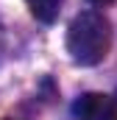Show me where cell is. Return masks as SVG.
<instances>
[{
    "mask_svg": "<svg viewBox=\"0 0 117 120\" xmlns=\"http://www.w3.org/2000/svg\"><path fill=\"white\" fill-rule=\"evenodd\" d=\"M31 8V14L39 20V22H45V25H50L53 20L58 17V8H61V0H25Z\"/></svg>",
    "mask_w": 117,
    "mask_h": 120,
    "instance_id": "3",
    "label": "cell"
},
{
    "mask_svg": "<svg viewBox=\"0 0 117 120\" xmlns=\"http://www.w3.org/2000/svg\"><path fill=\"white\" fill-rule=\"evenodd\" d=\"M112 48V22L100 11H81L67 28V53L81 67H92L106 59Z\"/></svg>",
    "mask_w": 117,
    "mask_h": 120,
    "instance_id": "1",
    "label": "cell"
},
{
    "mask_svg": "<svg viewBox=\"0 0 117 120\" xmlns=\"http://www.w3.org/2000/svg\"><path fill=\"white\" fill-rule=\"evenodd\" d=\"M92 6H109V3H114V0H89Z\"/></svg>",
    "mask_w": 117,
    "mask_h": 120,
    "instance_id": "4",
    "label": "cell"
},
{
    "mask_svg": "<svg viewBox=\"0 0 117 120\" xmlns=\"http://www.w3.org/2000/svg\"><path fill=\"white\" fill-rule=\"evenodd\" d=\"M73 115L78 120H117V103L112 95L84 92L73 103Z\"/></svg>",
    "mask_w": 117,
    "mask_h": 120,
    "instance_id": "2",
    "label": "cell"
},
{
    "mask_svg": "<svg viewBox=\"0 0 117 120\" xmlns=\"http://www.w3.org/2000/svg\"><path fill=\"white\" fill-rule=\"evenodd\" d=\"M114 103H117V92H114Z\"/></svg>",
    "mask_w": 117,
    "mask_h": 120,
    "instance_id": "5",
    "label": "cell"
}]
</instances>
